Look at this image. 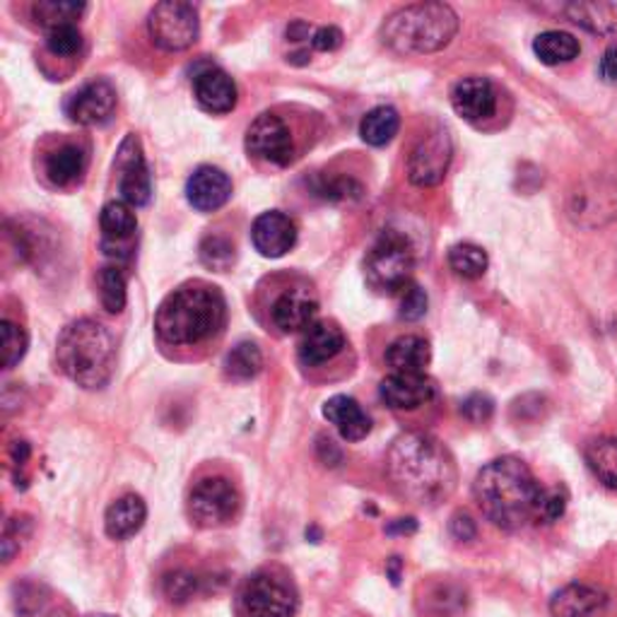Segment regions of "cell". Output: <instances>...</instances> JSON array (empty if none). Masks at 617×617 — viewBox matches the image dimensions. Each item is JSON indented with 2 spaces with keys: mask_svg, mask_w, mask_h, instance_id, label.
Masks as SVG:
<instances>
[{
  "mask_svg": "<svg viewBox=\"0 0 617 617\" xmlns=\"http://www.w3.org/2000/svg\"><path fill=\"white\" fill-rule=\"evenodd\" d=\"M387 468L391 483L415 505L435 507L456 490L459 471L449 449L432 435L407 432L393 441Z\"/></svg>",
  "mask_w": 617,
  "mask_h": 617,
  "instance_id": "1",
  "label": "cell"
},
{
  "mask_svg": "<svg viewBox=\"0 0 617 617\" xmlns=\"http://www.w3.org/2000/svg\"><path fill=\"white\" fill-rule=\"evenodd\" d=\"M545 487L521 459H495L477 473L473 483L475 502L487 521L505 531H519L541 517Z\"/></svg>",
  "mask_w": 617,
  "mask_h": 617,
  "instance_id": "2",
  "label": "cell"
},
{
  "mask_svg": "<svg viewBox=\"0 0 617 617\" xmlns=\"http://www.w3.org/2000/svg\"><path fill=\"white\" fill-rule=\"evenodd\" d=\"M227 301L215 285L186 283L162 301L155 317V331L167 345H198L223 331Z\"/></svg>",
  "mask_w": 617,
  "mask_h": 617,
  "instance_id": "3",
  "label": "cell"
},
{
  "mask_svg": "<svg viewBox=\"0 0 617 617\" xmlns=\"http://www.w3.org/2000/svg\"><path fill=\"white\" fill-rule=\"evenodd\" d=\"M56 359L63 375L83 389H104L116 367V343L107 325L92 319L68 323L58 335Z\"/></svg>",
  "mask_w": 617,
  "mask_h": 617,
  "instance_id": "4",
  "label": "cell"
},
{
  "mask_svg": "<svg viewBox=\"0 0 617 617\" xmlns=\"http://www.w3.org/2000/svg\"><path fill=\"white\" fill-rule=\"evenodd\" d=\"M459 34V15L444 3H417L395 10L383 22L381 41L399 56L437 54Z\"/></svg>",
  "mask_w": 617,
  "mask_h": 617,
  "instance_id": "5",
  "label": "cell"
},
{
  "mask_svg": "<svg viewBox=\"0 0 617 617\" xmlns=\"http://www.w3.org/2000/svg\"><path fill=\"white\" fill-rule=\"evenodd\" d=\"M297 608L299 593L281 569L253 572L237 593L239 617H295Z\"/></svg>",
  "mask_w": 617,
  "mask_h": 617,
  "instance_id": "6",
  "label": "cell"
},
{
  "mask_svg": "<svg viewBox=\"0 0 617 617\" xmlns=\"http://www.w3.org/2000/svg\"><path fill=\"white\" fill-rule=\"evenodd\" d=\"M415 251L405 235L387 229L367 253V283L377 293L401 295L413 283Z\"/></svg>",
  "mask_w": 617,
  "mask_h": 617,
  "instance_id": "7",
  "label": "cell"
},
{
  "mask_svg": "<svg viewBox=\"0 0 617 617\" xmlns=\"http://www.w3.org/2000/svg\"><path fill=\"white\" fill-rule=\"evenodd\" d=\"M150 39L162 51H183L195 44L201 34L198 8L186 0H165L157 3L147 17Z\"/></svg>",
  "mask_w": 617,
  "mask_h": 617,
  "instance_id": "8",
  "label": "cell"
},
{
  "mask_svg": "<svg viewBox=\"0 0 617 617\" xmlns=\"http://www.w3.org/2000/svg\"><path fill=\"white\" fill-rule=\"evenodd\" d=\"M453 159V141L444 126H432L417 138L407 157V179L411 183L429 189L444 181Z\"/></svg>",
  "mask_w": 617,
  "mask_h": 617,
  "instance_id": "9",
  "label": "cell"
},
{
  "mask_svg": "<svg viewBox=\"0 0 617 617\" xmlns=\"http://www.w3.org/2000/svg\"><path fill=\"white\" fill-rule=\"evenodd\" d=\"M241 497L227 477H203L189 495V517L201 529L225 526L239 514Z\"/></svg>",
  "mask_w": 617,
  "mask_h": 617,
  "instance_id": "10",
  "label": "cell"
},
{
  "mask_svg": "<svg viewBox=\"0 0 617 617\" xmlns=\"http://www.w3.org/2000/svg\"><path fill=\"white\" fill-rule=\"evenodd\" d=\"M567 213L584 229H601L617 219V181L591 177L581 181L569 195Z\"/></svg>",
  "mask_w": 617,
  "mask_h": 617,
  "instance_id": "11",
  "label": "cell"
},
{
  "mask_svg": "<svg viewBox=\"0 0 617 617\" xmlns=\"http://www.w3.org/2000/svg\"><path fill=\"white\" fill-rule=\"evenodd\" d=\"M247 150L256 159L285 167L293 162L295 143L287 123L275 114H261L247 131Z\"/></svg>",
  "mask_w": 617,
  "mask_h": 617,
  "instance_id": "12",
  "label": "cell"
},
{
  "mask_svg": "<svg viewBox=\"0 0 617 617\" xmlns=\"http://www.w3.org/2000/svg\"><path fill=\"white\" fill-rule=\"evenodd\" d=\"M116 169H119V193L123 198V203L128 205H147L150 195H153V181H150V169L145 165L143 147L141 141L133 133H128L123 138V143L119 147V155H116Z\"/></svg>",
  "mask_w": 617,
  "mask_h": 617,
  "instance_id": "13",
  "label": "cell"
},
{
  "mask_svg": "<svg viewBox=\"0 0 617 617\" xmlns=\"http://www.w3.org/2000/svg\"><path fill=\"white\" fill-rule=\"evenodd\" d=\"M102 249L109 259H128L133 251V239L138 232V217L133 207L123 201H111L102 207Z\"/></svg>",
  "mask_w": 617,
  "mask_h": 617,
  "instance_id": "14",
  "label": "cell"
},
{
  "mask_svg": "<svg viewBox=\"0 0 617 617\" xmlns=\"http://www.w3.org/2000/svg\"><path fill=\"white\" fill-rule=\"evenodd\" d=\"M66 111L80 126H102L116 111V90L109 80H92L68 99Z\"/></svg>",
  "mask_w": 617,
  "mask_h": 617,
  "instance_id": "15",
  "label": "cell"
},
{
  "mask_svg": "<svg viewBox=\"0 0 617 617\" xmlns=\"http://www.w3.org/2000/svg\"><path fill=\"white\" fill-rule=\"evenodd\" d=\"M451 104L463 121L483 123L497 111V90L487 78L471 75L459 80L451 90Z\"/></svg>",
  "mask_w": 617,
  "mask_h": 617,
  "instance_id": "16",
  "label": "cell"
},
{
  "mask_svg": "<svg viewBox=\"0 0 617 617\" xmlns=\"http://www.w3.org/2000/svg\"><path fill=\"white\" fill-rule=\"evenodd\" d=\"M251 241L256 251L265 256V259H281L287 251H293L297 244L295 219L277 211L263 213L256 217L251 227Z\"/></svg>",
  "mask_w": 617,
  "mask_h": 617,
  "instance_id": "17",
  "label": "cell"
},
{
  "mask_svg": "<svg viewBox=\"0 0 617 617\" xmlns=\"http://www.w3.org/2000/svg\"><path fill=\"white\" fill-rule=\"evenodd\" d=\"M437 387L427 375H399L393 371L381 381L379 395L391 411H417L435 399Z\"/></svg>",
  "mask_w": 617,
  "mask_h": 617,
  "instance_id": "18",
  "label": "cell"
},
{
  "mask_svg": "<svg viewBox=\"0 0 617 617\" xmlns=\"http://www.w3.org/2000/svg\"><path fill=\"white\" fill-rule=\"evenodd\" d=\"M232 195V181L223 169L203 165L198 167L189 183H186V198L198 213H215Z\"/></svg>",
  "mask_w": 617,
  "mask_h": 617,
  "instance_id": "19",
  "label": "cell"
},
{
  "mask_svg": "<svg viewBox=\"0 0 617 617\" xmlns=\"http://www.w3.org/2000/svg\"><path fill=\"white\" fill-rule=\"evenodd\" d=\"M273 323L283 333H305L311 323H317L319 301L309 289L293 287L275 299L273 305Z\"/></svg>",
  "mask_w": 617,
  "mask_h": 617,
  "instance_id": "20",
  "label": "cell"
},
{
  "mask_svg": "<svg viewBox=\"0 0 617 617\" xmlns=\"http://www.w3.org/2000/svg\"><path fill=\"white\" fill-rule=\"evenodd\" d=\"M193 92L198 104L211 114H229L237 107V85L225 71L207 66L193 78Z\"/></svg>",
  "mask_w": 617,
  "mask_h": 617,
  "instance_id": "21",
  "label": "cell"
},
{
  "mask_svg": "<svg viewBox=\"0 0 617 617\" xmlns=\"http://www.w3.org/2000/svg\"><path fill=\"white\" fill-rule=\"evenodd\" d=\"M345 347V333L333 321H317L301 333L299 359L309 367L331 363L335 355H341Z\"/></svg>",
  "mask_w": 617,
  "mask_h": 617,
  "instance_id": "22",
  "label": "cell"
},
{
  "mask_svg": "<svg viewBox=\"0 0 617 617\" xmlns=\"http://www.w3.org/2000/svg\"><path fill=\"white\" fill-rule=\"evenodd\" d=\"M605 605L608 598L603 591L586 584H569L550 598V613L553 617H598Z\"/></svg>",
  "mask_w": 617,
  "mask_h": 617,
  "instance_id": "23",
  "label": "cell"
},
{
  "mask_svg": "<svg viewBox=\"0 0 617 617\" xmlns=\"http://www.w3.org/2000/svg\"><path fill=\"white\" fill-rule=\"evenodd\" d=\"M323 417L329 420L345 441H359L371 432L369 415L351 395H333L323 403Z\"/></svg>",
  "mask_w": 617,
  "mask_h": 617,
  "instance_id": "24",
  "label": "cell"
},
{
  "mask_svg": "<svg viewBox=\"0 0 617 617\" xmlns=\"http://www.w3.org/2000/svg\"><path fill=\"white\" fill-rule=\"evenodd\" d=\"M147 519V507L138 495H123L121 499L107 509V517H104V529L107 535L114 541H128L133 538L135 533H141Z\"/></svg>",
  "mask_w": 617,
  "mask_h": 617,
  "instance_id": "25",
  "label": "cell"
},
{
  "mask_svg": "<svg viewBox=\"0 0 617 617\" xmlns=\"http://www.w3.org/2000/svg\"><path fill=\"white\" fill-rule=\"evenodd\" d=\"M429 359H432V351L420 335L395 337L387 351V365L399 375H425Z\"/></svg>",
  "mask_w": 617,
  "mask_h": 617,
  "instance_id": "26",
  "label": "cell"
},
{
  "mask_svg": "<svg viewBox=\"0 0 617 617\" xmlns=\"http://www.w3.org/2000/svg\"><path fill=\"white\" fill-rule=\"evenodd\" d=\"M87 167V153L83 145L78 143H63L58 145L54 153L46 157V177L54 186H71L85 174Z\"/></svg>",
  "mask_w": 617,
  "mask_h": 617,
  "instance_id": "27",
  "label": "cell"
},
{
  "mask_svg": "<svg viewBox=\"0 0 617 617\" xmlns=\"http://www.w3.org/2000/svg\"><path fill=\"white\" fill-rule=\"evenodd\" d=\"M533 51L538 56V61L545 66H560V63H572L574 58L581 54V44L569 32L550 29L543 32L533 41Z\"/></svg>",
  "mask_w": 617,
  "mask_h": 617,
  "instance_id": "28",
  "label": "cell"
},
{
  "mask_svg": "<svg viewBox=\"0 0 617 617\" xmlns=\"http://www.w3.org/2000/svg\"><path fill=\"white\" fill-rule=\"evenodd\" d=\"M399 128H401L399 111L393 107H377L367 111L363 123H359V135H363V141L367 145L383 147L393 141Z\"/></svg>",
  "mask_w": 617,
  "mask_h": 617,
  "instance_id": "29",
  "label": "cell"
},
{
  "mask_svg": "<svg viewBox=\"0 0 617 617\" xmlns=\"http://www.w3.org/2000/svg\"><path fill=\"white\" fill-rule=\"evenodd\" d=\"M586 463L598 480L617 493V437H601L586 447Z\"/></svg>",
  "mask_w": 617,
  "mask_h": 617,
  "instance_id": "30",
  "label": "cell"
},
{
  "mask_svg": "<svg viewBox=\"0 0 617 617\" xmlns=\"http://www.w3.org/2000/svg\"><path fill=\"white\" fill-rule=\"evenodd\" d=\"M87 5L85 3H71V0H39L34 3L32 15L37 20V25L46 29L75 25V22L85 15Z\"/></svg>",
  "mask_w": 617,
  "mask_h": 617,
  "instance_id": "31",
  "label": "cell"
},
{
  "mask_svg": "<svg viewBox=\"0 0 617 617\" xmlns=\"http://www.w3.org/2000/svg\"><path fill=\"white\" fill-rule=\"evenodd\" d=\"M263 367V355L259 351V345L251 341L237 343L225 357V375L232 381H249L259 375Z\"/></svg>",
  "mask_w": 617,
  "mask_h": 617,
  "instance_id": "32",
  "label": "cell"
},
{
  "mask_svg": "<svg viewBox=\"0 0 617 617\" xmlns=\"http://www.w3.org/2000/svg\"><path fill=\"white\" fill-rule=\"evenodd\" d=\"M487 253L475 244H456L449 249V265L463 281H477L487 271Z\"/></svg>",
  "mask_w": 617,
  "mask_h": 617,
  "instance_id": "33",
  "label": "cell"
},
{
  "mask_svg": "<svg viewBox=\"0 0 617 617\" xmlns=\"http://www.w3.org/2000/svg\"><path fill=\"white\" fill-rule=\"evenodd\" d=\"M99 299L109 313H121L126 309V277L119 265H107L99 271Z\"/></svg>",
  "mask_w": 617,
  "mask_h": 617,
  "instance_id": "34",
  "label": "cell"
},
{
  "mask_svg": "<svg viewBox=\"0 0 617 617\" xmlns=\"http://www.w3.org/2000/svg\"><path fill=\"white\" fill-rule=\"evenodd\" d=\"M569 17L577 25L586 27L591 32H610L615 25V17H613V8L610 5H603V3H577V5H569Z\"/></svg>",
  "mask_w": 617,
  "mask_h": 617,
  "instance_id": "35",
  "label": "cell"
},
{
  "mask_svg": "<svg viewBox=\"0 0 617 617\" xmlns=\"http://www.w3.org/2000/svg\"><path fill=\"white\" fill-rule=\"evenodd\" d=\"M201 261L213 271L225 273L235 263V244L225 237H207L201 244Z\"/></svg>",
  "mask_w": 617,
  "mask_h": 617,
  "instance_id": "36",
  "label": "cell"
},
{
  "mask_svg": "<svg viewBox=\"0 0 617 617\" xmlns=\"http://www.w3.org/2000/svg\"><path fill=\"white\" fill-rule=\"evenodd\" d=\"M0 337H3V367L13 369L27 353V333L13 321L0 323Z\"/></svg>",
  "mask_w": 617,
  "mask_h": 617,
  "instance_id": "37",
  "label": "cell"
},
{
  "mask_svg": "<svg viewBox=\"0 0 617 617\" xmlns=\"http://www.w3.org/2000/svg\"><path fill=\"white\" fill-rule=\"evenodd\" d=\"M198 589H201V579H198L193 572H186V569H179V572H171L165 577V596L171 603H189Z\"/></svg>",
  "mask_w": 617,
  "mask_h": 617,
  "instance_id": "38",
  "label": "cell"
},
{
  "mask_svg": "<svg viewBox=\"0 0 617 617\" xmlns=\"http://www.w3.org/2000/svg\"><path fill=\"white\" fill-rule=\"evenodd\" d=\"M46 46L54 56H75L83 46V34L75 25H66V27H56L49 34H46Z\"/></svg>",
  "mask_w": 617,
  "mask_h": 617,
  "instance_id": "39",
  "label": "cell"
},
{
  "mask_svg": "<svg viewBox=\"0 0 617 617\" xmlns=\"http://www.w3.org/2000/svg\"><path fill=\"white\" fill-rule=\"evenodd\" d=\"M399 297H401L399 317L403 321H420L427 313V295L420 285L411 283Z\"/></svg>",
  "mask_w": 617,
  "mask_h": 617,
  "instance_id": "40",
  "label": "cell"
},
{
  "mask_svg": "<svg viewBox=\"0 0 617 617\" xmlns=\"http://www.w3.org/2000/svg\"><path fill=\"white\" fill-rule=\"evenodd\" d=\"M461 413L465 415V420H471L473 425H483V423H487L493 417L495 403H493L490 395L473 393V395H468V399L461 403Z\"/></svg>",
  "mask_w": 617,
  "mask_h": 617,
  "instance_id": "41",
  "label": "cell"
},
{
  "mask_svg": "<svg viewBox=\"0 0 617 617\" xmlns=\"http://www.w3.org/2000/svg\"><path fill=\"white\" fill-rule=\"evenodd\" d=\"M567 509V493L560 490V487H553V490H545L543 499H541V517L538 521L543 523H553L565 514Z\"/></svg>",
  "mask_w": 617,
  "mask_h": 617,
  "instance_id": "42",
  "label": "cell"
},
{
  "mask_svg": "<svg viewBox=\"0 0 617 617\" xmlns=\"http://www.w3.org/2000/svg\"><path fill=\"white\" fill-rule=\"evenodd\" d=\"M343 44V32L337 27H321L311 34V46L317 51H335Z\"/></svg>",
  "mask_w": 617,
  "mask_h": 617,
  "instance_id": "43",
  "label": "cell"
},
{
  "mask_svg": "<svg viewBox=\"0 0 617 617\" xmlns=\"http://www.w3.org/2000/svg\"><path fill=\"white\" fill-rule=\"evenodd\" d=\"M451 535L456 541H461V543H471L475 535H477L475 521L468 514H463V511H459V514H453V519H451Z\"/></svg>",
  "mask_w": 617,
  "mask_h": 617,
  "instance_id": "44",
  "label": "cell"
},
{
  "mask_svg": "<svg viewBox=\"0 0 617 617\" xmlns=\"http://www.w3.org/2000/svg\"><path fill=\"white\" fill-rule=\"evenodd\" d=\"M598 71H601V78L605 80V83L617 85V49H608L603 54Z\"/></svg>",
  "mask_w": 617,
  "mask_h": 617,
  "instance_id": "45",
  "label": "cell"
},
{
  "mask_svg": "<svg viewBox=\"0 0 617 617\" xmlns=\"http://www.w3.org/2000/svg\"><path fill=\"white\" fill-rule=\"evenodd\" d=\"M417 531V521L415 519H395L389 523L387 533H401V535H413Z\"/></svg>",
  "mask_w": 617,
  "mask_h": 617,
  "instance_id": "46",
  "label": "cell"
},
{
  "mask_svg": "<svg viewBox=\"0 0 617 617\" xmlns=\"http://www.w3.org/2000/svg\"><path fill=\"white\" fill-rule=\"evenodd\" d=\"M287 39H289V41H305V39H311L307 22H295V25H289V27H287Z\"/></svg>",
  "mask_w": 617,
  "mask_h": 617,
  "instance_id": "47",
  "label": "cell"
},
{
  "mask_svg": "<svg viewBox=\"0 0 617 617\" xmlns=\"http://www.w3.org/2000/svg\"><path fill=\"white\" fill-rule=\"evenodd\" d=\"M29 459V444L27 441H15L13 444V461L15 465H25Z\"/></svg>",
  "mask_w": 617,
  "mask_h": 617,
  "instance_id": "48",
  "label": "cell"
},
{
  "mask_svg": "<svg viewBox=\"0 0 617 617\" xmlns=\"http://www.w3.org/2000/svg\"><path fill=\"white\" fill-rule=\"evenodd\" d=\"M391 581L393 584H399V579H401V560L399 557H391Z\"/></svg>",
  "mask_w": 617,
  "mask_h": 617,
  "instance_id": "49",
  "label": "cell"
}]
</instances>
